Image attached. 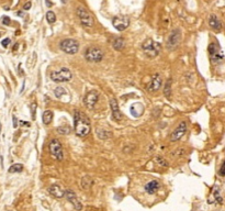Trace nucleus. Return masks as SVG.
Here are the masks:
<instances>
[{
  "label": "nucleus",
  "mask_w": 225,
  "mask_h": 211,
  "mask_svg": "<svg viewBox=\"0 0 225 211\" xmlns=\"http://www.w3.org/2000/svg\"><path fill=\"white\" fill-rule=\"evenodd\" d=\"M74 129H75V133L79 137H87L88 134L90 133V130H91L90 120L83 112L75 111V114H74Z\"/></svg>",
  "instance_id": "obj_1"
},
{
  "label": "nucleus",
  "mask_w": 225,
  "mask_h": 211,
  "mask_svg": "<svg viewBox=\"0 0 225 211\" xmlns=\"http://www.w3.org/2000/svg\"><path fill=\"white\" fill-rule=\"evenodd\" d=\"M46 20H47V22L50 24H53L56 21V14L53 11H47V13H46Z\"/></svg>",
  "instance_id": "obj_27"
},
{
  "label": "nucleus",
  "mask_w": 225,
  "mask_h": 211,
  "mask_svg": "<svg viewBox=\"0 0 225 211\" xmlns=\"http://www.w3.org/2000/svg\"><path fill=\"white\" fill-rule=\"evenodd\" d=\"M45 2H46V4H47V7H51V6H52V4L50 2V0H45Z\"/></svg>",
  "instance_id": "obj_36"
},
{
  "label": "nucleus",
  "mask_w": 225,
  "mask_h": 211,
  "mask_svg": "<svg viewBox=\"0 0 225 211\" xmlns=\"http://www.w3.org/2000/svg\"><path fill=\"white\" fill-rule=\"evenodd\" d=\"M113 26L117 30V31H124L129 28L130 25V18L126 16H122V17H114L112 20Z\"/></svg>",
  "instance_id": "obj_12"
},
{
  "label": "nucleus",
  "mask_w": 225,
  "mask_h": 211,
  "mask_svg": "<svg viewBox=\"0 0 225 211\" xmlns=\"http://www.w3.org/2000/svg\"><path fill=\"white\" fill-rule=\"evenodd\" d=\"M171 85H172V79L169 78L165 84V87H164V95L166 98L168 99H171Z\"/></svg>",
  "instance_id": "obj_23"
},
{
  "label": "nucleus",
  "mask_w": 225,
  "mask_h": 211,
  "mask_svg": "<svg viewBox=\"0 0 225 211\" xmlns=\"http://www.w3.org/2000/svg\"><path fill=\"white\" fill-rule=\"evenodd\" d=\"M10 18L9 17H2V23H4V25H9L10 24Z\"/></svg>",
  "instance_id": "obj_31"
},
{
  "label": "nucleus",
  "mask_w": 225,
  "mask_h": 211,
  "mask_svg": "<svg viewBox=\"0 0 225 211\" xmlns=\"http://www.w3.org/2000/svg\"><path fill=\"white\" fill-rule=\"evenodd\" d=\"M156 161H157V163H158L159 165L163 166V167H166V166L168 165V164H167V162L165 161L163 157H157V160H156Z\"/></svg>",
  "instance_id": "obj_29"
},
{
  "label": "nucleus",
  "mask_w": 225,
  "mask_h": 211,
  "mask_svg": "<svg viewBox=\"0 0 225 211\" xmlns=\"http://www.w3.org/2000/svg\"><path fill=\"white\" fill-rule=\"evenodd\" d=\"M59 47L64 53L75 55L79 51V43L74 39H65L59 43Z\"/></svg>",
  "instance_id": "obj_5"
},
{
  "label": "nucleus",
  "mask_w": 225,
  "mask_h": 211,
  "mask_svg": "<svg viewBox=\"0 0 225 211\" xmlns=\"http://www.w3.org/2000/svg\"><path fill=\"white\" fill-rule=\"evenodd\" d=\"M162 87V77L159 74H155L153 76V79L150 80V83L147 85V90L150 92H155V91H158Z\"/></svg>",
  "instance_id": "obj_15"
},
{
  "label": "nucleus",
  "mask_w": 225,
  "mask_h": 211,
  "mask_svg": "<svg viewBox=\"0 0 225 211\" xmlns=\"http://www.w3.org/2000/svg\"><path fill=\"white\" fill-rule=\"evenodd\" d=\"M181 37H182V34H181V31L179 29L172 30L168 36V40H167V49L169 51L176 50L181 42Z\"/></svg>",
  "instance_id": "obj_7"
},
{
  "label": "nucleus",
  "mask_w": 225,
  "mask_h": 211,
  "mask_svg": "<svg viewBox=\"0 0 225 211\" xmlns=\"http://www.w3.org/2000/svg\"><path fill=\"white\" fill-rule=\"evenodd\" d=\"M93 184H95V182H93V179H92L89 175H86V176H83V178H81V182H80V186H81V188H83V190H90L91 189V187L93 186Z\"/></svg>",
  "instance_id": "obj_19"
},
{
  "label": "nucleus",
  "mask_w": 225,
  "mask_h": 211,
  "mask_svg": "<svg viewBox=\"0 0 225 211\" xmlns=\"http://www.w3.org/2000/svg\"><path fill=\"white\" fill-rule=\"evenodd\" d=\"M48 192L55 198H63L65 197V191L63 190V188L57 184H54L52 186L48 187Z\"/></svg>",
  "instance_id": "obj_16"
},
{
  "label": "nucleus",
  "mask_w": 225,
  "mask_h": 211,
  "mask_svg": "<svg viewBox=\"0 0 225 211\" xmlns=\"http://www.w3.org/2000/svg\"><path fill=\"white\" fill-rule=\"evenodd\" d=\"M51 79L55 82V83H67L69 82L73 77V74L69 68H61L59 70H55V72H52L50 75Z\"/></svg>",
  "instance_id": "obj_4"
},
{
  "label": "nucleus",
  "mask_w": 225,
  "mask_h": 211,
  "mask_svg": "<svg viewBox=\"0 0 225 211\" xmlns=\"http://www.w3.org/2000/svg\"><path fill=\"white\" fill-rule=\"evenodd\" d=\"M85 59L89 63H99L103 59V51L100 47L91 46L85 51Z\"/></svg>",
  "instance_id": "obj_3"
},
{
  "label": "nucleus",
  "mask_w": 225,
  "mask_h": 211,
  "mask_svg": "<svg viewBox=\"0 0 225 211\" xmlns=\"http://www.w3.org/2000/svg\"><path fill=\"white\" fill-rule=\"evenodd\" d=\"M144 188H145V191L147 194L153 195L159 189V182L157 180H150L146 184Z\"/></svg>",
  "instance_id": "obj_20"
},
{
  "label": "nucleus",
  "mask_w": 225,
  "mask_h": 211,
  "mask_svg": "<svg viewBox=\"0 0 225 211\" xmlns=\"http://www.w3.org/2000/svg\"><path fill=\"white\" fill-rule=\"evenodd\" d=\"M31 6H32V4H31V2L29 1V2H26V4L23 6V9H24V10H29V9L31 8Z\"/></svg>",
  "instance_id": "obj_33"
},
{
  "label": "nucleus",
  "mask_w": 225,
  "mask_h": 211,
  "mask_svg": "<svg viewBox=\"0 0 225 211\" xmlns=\"http://www.w3.org/2000/svg\"><path fill=\"white\" fill-rule=\"evenodd\" d=\"M130 112L134 118H140L144 113V106L142 104H140V102L133 104L130 108Z\"/></svg>",
  "instance_id": "obj_18"
},
{
  "label": "nucleus",
  "mask_w": 225,
  "mask_h": 211,
  "mask_svg": "<svg viewBox=\"0 0 225 211\" xmlns=\"http://www.w3.org/2000/svg\"><path fill=\"white\" fill-rule=\"evenodd\" d=\"M209 25H210V28L214 31H221L222 30V23L221 21L219 20V18L215 16V14H211L210 17H209Z\"/></svg>",
  "instance_id": "obj_17"
},
{
  "label": "nucleus",
  "mask_w": 225,
  "mask_h": 211,
  "mask_svg": "<svg viewBox=\"0 0 225 211\" xmlns=\"http://www.w3.org/2000/svg\"><path fill=\"white\" fill-rule=\"evenodd\" d=\"M110 108H111V111H112V118L113 120H115L117 122H120L122 120L121 111H120V108H119V104H117V100L115 98H111L110 99Z\"/></svg>",
  "instance_id": "obj_14"
},
{
  "label": "nucleus",
  "mask_w": 225,
  "mask_h": 211,
  "mask_svg": "<svg viewBox=\"0 0 225 211\" xmlns=\"http://www.w3.org/2000/svg\"><path fill=\"white\" fill-rule=\"evenodd\" d=\"M9 44H10V39H4V41L1 42V45L4 46V47H7Z\"/></svg>",
  "instance_id": "obj_32"
},
{
  "label": "nucleus",
  "mask_w": 225,
  "mask_h": 211,
  "mask_svg": "<svg viewBox=\"0 0 225 211\" xmlns=\"http://www.w3.org/2000/svg\"><path fill=\"white\" fill-rule=\"evenodd\" d=\"M98 100H99V94H98V91L96 90H90L88 91L86 96H85V98H83V104L86 106V108L88 109H93L95 106L97 104L98 102Z\"/></svg>",
  "instance_id": "obj_10"
},
{
  "label": "nucleus",
  "mask_w": 225,
  "mask_h": 211,
  "mask_svg": "<svg viewBox=\"0 0 225 211\" xmlns=\"http://www.w3.org/2000/svg\"><path fill=\"white\" fill-rule=\"evenodd\" d=\"M52 120H53V112L51 111V110H45V111L43 112V116H42L43 123L45 124V125H48L52 122Z\"/></svg>",
  "instance_id": "obj_22"
},
{
  "label": "nucleus",
  "mask_w": 225,
  "mask_h": 211,
  "mask_svg": "<svg viewBox=\"0 0 225 211\" xmlns=\"http://www.w3.org/2000/svg\"><path fill=\"white\" fill-rule=\"evenodd\" d=\"M54 94H55V96H56L57 98H61V97H63L64 95H66L67 92H66V90H65V88L57 87V88H55Z\"/></svg>",
  "instance_id": "obj_28"
},
{
  "label": "nucleus",
  "mask_w": 225,
  "mask_h": 211,
  "mask_svg": "<svg viewBox=\"0 0 225 211\" xmlns=\"http://www.w3.org/2000/svg\"><path fill=\"white\" fill-rule=\"evenodd\" d=\"M187 132V123L184 121H181L179 123V125L171 132L170 134V141L171 142H177L179 141L181 137H184Z\"/></svg>",
  "instance_id": "obj_11"
},
{
  "label": "nucleus",
  "mask_w": 225,
  "mask_h": 211,
  "mask_svg": "<svg viewBox=\"0 0 225 211\" xmlns=\"http://www.w3.org/2000/svg\"><path fill=\"white\" fill-rule=\"evenodd\" d=\"M112 46L114 50L122 51L125 47V41L122 39V37H115L112 42Z\"/></svg>",
  "instance_id": "obj_21"
},
{
  "label": "nucleus",
  "mask_w": 225,
  "mask_h": 211,
  "mask_svg": "<svg viewBox=\"0 0 225 211\" xmlns=\"http://www.w3.org/2000/svg\"><path fill=\"white\" fill-rule=\"evenodd\" d=\"M97 134H98V137L100 140H108L111 137V133L109 131H104V130H98Z\"/></svg>",
  "instance_id": "obj_25"
},
{
  "label": "nucleus",
  "mask_w": 225,
  "mask_h": 211,
  "mask_svg": "<svg viewBox=\"0 0 225 211\" xmlns=\"http://www.w3.org/2000/svg\"><path fill=\"white\" fill-rule=\"evenodd\" d=\"M142 50L148 57H156L160 53L162 46L158 42H155L154 40L148 39L142 44Z\"/></svg>",
  "instance_id": "obj_2"
},
{
  "label": "nucleus",
  "mask_w": 225,
  "mask_h": 211,
  "mask_svg": "<svg viewBox=\"0 0 225 211\" xmlns=\"http://www.w3.org/2000/svg\"><path fill=\"white\" fill-rule=\"evenodd\" d=\"M66 1H67V0H62V2H63V4H66Z\"/></svg>",
  "instance_id": "obj_37"
},
{
  "label": "nucleus",
  "mask_w": 225,
  "mask_h": 211,
  "mask_svg": "<svg viewBox=\"0 0 225 211\" xmlns=\"http://www.w3.org/2000/svg\"><path fill=\"white\" fill-rule=\"evenodd\" d=\"M20 123H21V125H23V127H30V123H29V122H25V121H21Z\"/></svg>",
  "instance_id": "obj_35"
},
{
  "label": "nucleus",
  "mask_w": 225,
  "mask_h": 211,
  "mask_svg": "<svg viewBox=\"0 0 225 211\" xmlns=\"http://www.w3.org/2000/svg\"><path fill=\"white\" fill-rule=\"evenodd\" d=\"M219 174L221 175V176H223V177H225V161L223 162V164L221 165V168L219 170Z\"/></svg>",
  "instance_id": "obj_30"
},
{
  "label": "nucleus",
  "mask_w": 225,
  "mask_h": 211,
  "mask_svg": "<svg viewBox=\"0 0 225 211\" xmlns=\"http://www.w3.org/2000/svg\"><path fill=\"white\" fill-rule=\"evenodd\" d=\"M209 55H210V59H211V62L213 64L221 62L222 59L224 58L223 51L221 50V47L217 43H211L209 45Z\"/></svg>",
  "instance_id": "obj_9"
},
{
  "label": "nucleus",
  "mask_w": 225,
  "mask_h": 211,
  "mask_svg": "<svg viewBox=\"0 0 225 211\" xmlns=\"http://www.w3.org/2000/svg\"><path fill=\"white\" fill-rule=\"evenodd\" d=\"M76 14L79 19L81 25L86 26V28H91L93 26V18L90 14V12L88 11L86 8L83 7H78L76 9Z\"/></svg>",
  "instance_id": "obj_6"
},
{
  "label": "nucleus",
  "mask_w": 225,
  "mask_h": 211,
  "mask_svg": "<svg viewBox=\"0 0 225 211\" xmlns=\"http://www.w3.org/2000/svg\"><path fill=\"white\" fill-rule=\"evenodd\" d=\"M0 36H1V33H0Z\"/></svg>",
  "instance_id": "obj_38"
},
{
  "label": "nucleus",
  "mask_w": 225,
  "mask_h": 211,
  "mask_svg": "<svg viewBox=\"0 0 225 211\" xmlns=\"http://www.w3.org/2000/svg\"><path fill=\"white\" fill-rule=\"evenodd\" d=\"M23 170V165L22 164H13L9 168V173H20Z\"/></svg>",
  "instance_id": "obj_26"
},
{
  "label": "nucleus",
  "mask_w": 225,
  "mask_h": 211,
  "mask_svg": "<svg viewBox=\"0 0 225 211\" xmlns=\"http://www.w3.org/2000/svg\"><path fill=\"white\" fill-rule=\"evenodd\" d=\"M65 196H66L67 200H68V201H69V202L73 205V207L75 208L76 210H77V211H81V210H83V205H81V202H80L79 200H78V198H77L76 194L73 190H71V189H67V190L65 191Z\"/></svg>",
  "instance_id": "obj_13"
},
{
  "label": "nucleus",
  "mask_w": 225,
  "mask_h": 211,
  "mask_svg": "<svg viewBox=\"0 0 225 211\" xmlns=\"http://www.w3.org/2000/svg\"><path fill=\"white\" fill-rule=\"evenodd\" d=\"M50 153L56 161H63L64 160V152H63V146L57 139H54L50 142L48 144Z\"/></svg>",
  "instance_id": "obj_8"
},
{
  "label": "nucleus",
  "mask_w": 225,
  "mask_h": 211,
  "mask_svg": "<svg viewBox=\"0 0 225 211\" xmlns=\"http://www.w3.org/2000/svg\"><path fill=\"white\" fill-rule=\"evenodd\" d=\"M56 131L58 134H62V135H67V134H69L71 132V129L70 127H68V125H62V127H58V128L56 129Z\"/></svg>",
  "instance_id": "obj_24"
},
{
  "label": "nucleus",
  "mask_w": 225,
  "mask_h": 211,
  "mask_svg": "<svg viewBox=\"0 0 225 211\" xmlns=\"http://www.w3.org/2000/svg\"><path fill=\"white\" fill-rule=\"evenodd\" d=\"M18 127V120H17V118H16V116H13V128H17Z\"/></svg>",
  "instance_id": "obj_34"
}]
</instances>
